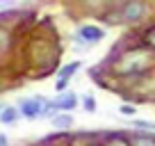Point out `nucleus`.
Wrapping results in <instances>:
<instances>
[{
	"instance_id": "nucleus-15",
	"label": "nucleus",
	"mask_w": 155,
	"mask_h": 146,
	"mask_svg": "<svg viewBox=\"0 0 155 146\" xmlns=\"http://www.w3.org/2000/svg\"><path fill=\"white\" fill-rule=\"evenodd\" d=\"M148 41L155 46V30H150V32H148Z\"/></svg>"
},
{
	"instance_id": "nucleus-13",
	"label": "nucleus",
	"mask_w": 155,
	"mask_h": 146,
	"mask_svg": "<svg viewBox=\"0 0 155 146\" xmlns=\"http://www.w3.org/2000/svg\"><path fill=\"white\" fill-rule=\"evenodd\" d=\"M135 128H144V130H155V123H150V121H135Z\"/></svg>"
},
{
	"instance_id": "nucleus-11",
	"label": "nucleus",
	"mask_w": 155,
	"mask_h": 146,
	"mask_svg": "<svg viewBox=\"0 0 155 146\" xmlns=\"http://www.w3.org/2000/svg\"><path fill=\"white\" fill-rule=\"evenodd\" d=\"M132 146H155V139H150V137H137L132 141Z\"/></svg>"
},
{
	"instance_id": "nucleus-12",
	"label": "nucleus",
	"mask_w": 155,
	"mask_h": 146,
	"mask_svg": "<svg viewBox=\"0 0 155 146\" xmlns=\"http://www.w3.org/2000/svg\"><path fill=\"white\" fill-rule=\"evenodd\" d=\"M105 146H128V141L123 139V137H112V139L107 141Z\"/></svg>"
},
{
	"instance_id": "nucleus-2",
	"label": "nucleus",
	"mask_w": 155,
	"mask_h": 146,
	"mask_svg": "<svg viewBox=\"0 0 155 146\" xmlns=\"http://www.w3.org/2000/svg\"><path fill=\"white\" fill-rule=\"evenodd\" d=\"M21 114L28 119H39V117H46V110H48V103L44 101V98H25V101H21L18 105Z\"/></svg>"
},
{
	"instance_id": "nucleus-3",
	"label": "nucleus",
	"mask_w": 155,
	"mask_h": 146,
	"mask_svg": "<svg viewBox=\"0 0 155 146\" xmlns=\"http://www.w3.org/2000/svg\"><path fill=\"white\" fill-rule=\"evenodd\" d=\"M75 105H78V96H75V94H73V91H62L55 101L48 103L46 117H48V114H53V119H55V112H57V110H73Z\"/></svg>"
},
{
	"instance_id": "nucleus-17",
	"label": "nucleus",
	"mask_w": 155,
	"mask_h": 146,
	"mask_svg": "<svg viewBox=\"0 0 155 146\" xmlns=\"http://www.w3.org/2000/svg\"><path fill=\"white\" fill-rule=\"evenodd\" d=\"M2 110H5V107H2V105H0V114H2Z\"/></svg>"
},
{
	"instance_id": "nucleus-14",
	"label": "nucleus",
	"mask_w": 155,
	"mask_h": 146,
	"mask_svg": "<svg viewBox=\"0 0 155 146\" xmlns=\"http://www.w3.org/2000/svg\"><path fill=\"white\" fill-rule=\"evenodd\" d=\"M5 41H7V34L2 32V30H0V48H2V46H5Z\"/></svg>"
},
{
	"instance_id": "nucleus-5",
	"label": "nucleus",
	"mask_w": 155,
	"mask_h": 146,
	"mask_svg": "<svg viewBox=\"0 0 155 146\" xmlns=\"http://www.w3.org/2000/svg\"><path fill=\"white\" fill-rule=\"evenodd\" d=\"M144 12H146V7L141 5V2H128V5L123 7V18L126 21H137Z\"/></svg>"
},
{
	"instance_id": "nucleus-16",
	"label": "nucleus",
	"mask_w": 155,
	"mask_h": 146,
	"mask_svg": "<svg viewBox=\"0 0 155 146\" xmlns=\"http://www.w3.org/2000/svg\"><path fill=\"white\" fill-rule=\"evenodd\" d=\"M0 146H7V137L2 135V132H0Z\"/></svg>"
},
{
	"instance_id": "nucleus-4",
	"label": "nucleus",
	"mask_w": 155,
	"mask_h": 146,
	"mask_svg": "<svg viewBox=\"0 0 155 146\" xmlns=\"http://www.w3.org/2000/svg\"><path fill=\"white\" fill-rule=\"evenodd\" d=\"M103 37H105V32H103L101 28H96V25H82V28L78 30V41H80V44H87V46L98 44Z\"/></svg>"
},
{
	"instance_id": "nucleus-9",
	"label": "nucleus",
	"mask_w": 155,
	"mask_h": 146,
	"mask_svg": "<svg viewBox=\"0 0 155 146\" xmlns=\"http://www.w3.org/2000/svg\"><path fill=\"white\" fill-rule=\"evenodd\" d=\"M82 105H84V110H87V112H96V98L89 96V94L82 98Z\"/></svg>"
},
{
	"instance_id": "nucleus-8",
	"label": "nucleus",
	"mask_w": 155,
	"mask_h": 146,
	"mask_svg": "<svg viewBox=\"0 0 155 146\" xmlns=\"http://www.w3.org/2000/svg\"><path fill=\"white\" fill-rule=\"evenodd\" d=\"M71 123H73L71 117H55L53 119V126L55 128H66V126H71Z\"/></svg>"
},
{
	"instance_id": "nucleus-7",
	"label": "nucleus",
	"mask_w": 155,
	"mask_h": 146,
	"mask_svg": "<svg viewBox=\"0 0 155 146\" xmlns=\"http://www.w3.org/2000/svg\"><path fill=\"white\" fill-rule=\"evenodd\" d=\"M18 117H21V110H16V107H5L2 114H0V123H14Z\"/></svg>"
},
{
	"instance_id": "nucleus-6",
	"label": "nucleus",
	"mask_w": 155,
	"mask_h": 146,
	"mask_svg": "<svg viewBox=\"0 0 155 146\" xmlns=\"http://www.w3.org/2000/svg\"><path fill=\"white\" fill-rule=\"evenodd\" d=\"M78 68H80V62H71V64H66V66L62 68V71H59V80H57V89H64L66 87V80L71 78L73 73L78 71Z\"/></svg>"
},
{
	"instance_id": "nucleus-10",
	"label": "nucleus",
	"mask_w": 155,
	"mask_h": 146,
	"mask_svg": "<svg viewBox=\"0 0 155 146\" xmlns=\"http://www.w3.org/2000/svg\"><path fill=\"white\" fill-rule=\"evenodd\" d=\"M119 112H121V114H126V117H135V112H137V110H135V105H130V103H123V105L119 107Z\"/></svg>"
},
{
	"instance_id": "nucleus-1",
	"label": "nucleus",
	"mask_w": 155,
	"mask_h": 146,
	"mask_svg": "<svg viewBox=\"0 0 155 146\" xmlns=\"http://www.w3.org/2000/svg\"><path fill=\"white\" fill-rule=\"evenodd\" d=\"M148 64H150L148 53L135 50V53L123 55V59L119 62V71L121 73H139V71H144V66H148Z\"/></svg>"
}]
</instances>
